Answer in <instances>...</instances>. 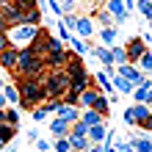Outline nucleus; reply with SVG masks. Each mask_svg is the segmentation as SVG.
I'll list each match as a JSON object with an SVG mask.
<instances>
[{
	"mask_svg": "<svg viewBox=\"0 0 152 152\" xmlns=\"http://www.w3.org/2000/svg\"><path fill=\"white\" fill-rule=\"evenodd\" d=\"M44 72H47L44 56L33 53L28 44L20 47V53H17V66L11 69V77H14V80H20V77H42Z\"/></svg>",
	"mask_w": 152,
	"mask_h": 152,
	"instance_id": "nucleus-1",
	"label": "nucleus"
},
{
	"mask_svg": "<svg viewBox=\"0 0 152 152\" xmlns=\"http://www.w3.org/2000/svg\"><path fill=\"white\" fill-rule=\"evenodd\" d=\"M17 88H20V105L25 111L36 108L39 102L47 100L44 86H42V77H20V80H17Z\"/></svg>",
	"mask_w": 152,
	"mask_h": 152,
	"instance_id": "nucleus-2",
	"label": "nucleus"
},
{
	"mask_svg": "<svg viewBox=\"0 0 152 152\" xmlns=\"http://www.w3.org/2000/svg\"><path fill=\"white\" fill-rule=\"evenodd\" d=\"M42 86H44V94L47 97L61 100L64 91L69 88V75L64 72V69H47V72L42 75Z\"/></svg>",
	"mask_w": 152,
	"mask_h": 152,
	"instance_id": "nucleus-3",
	"label": "nucleus"
},
{
	"mask_svg": "<svg viewBox=\"0 0 152 152\" xmlns=\"http://www.w3.org/2000/svg\"><path fill=\"white\" fill-rule=\"evenodd\" d=\"M36 28L39 25H28V22H22V25H11L6 33H8V42L14 44V47H25V44H31V39L36 36Z\"/></svg>",
	"mask_w": 152,
	"mask_h": 152,
	"instance_id": "nucleus-4",
	"label": "nucleus"
},
{
	"mask_svg": "<svg viewBox=\"0 0 152 152\" xmlns=\"http://www.w3.org/2000/svg\"><path fill=\"white\" fill-rule=\"evenodd\" d=\"M113 69H116V75H122L124 80H130L133 86H152V80L141 72L136 64H127V61H124V64H116Z\"/></svg>",
	"mask_w": 152,
	"mask_h": 152,
	"instance_id": "nucleus-5",
	"label": "nucleus"
},
{
	"mask_svg": "<svg viewBox=\"0 0 152 152\" xmlns=\"http://www.w3.org/2000/svg\"><path fill=\"white\" fill-rule=\"evenodd\" d=\"M72 31L77 33V36H83V39H91L94 33H97V22H94V17H91V14H83V17H77V14H75V25H72Z\"/></svg>",
	"mask_w": 152,
	"mask_h": 152,
	"instance_id": "nucleus-6",
	"label": "nucleus"
},
{
	"mask_svg": "<svg viewBox=\"0 0 152 152\" xmlns=\"http://www.w3.org/2000/svg\"><path fill=\"white\" fill-rule=\"evenodd\" d=\"M102 8L113 17V25H122V22H127V8H124L122 0H102Z\"/></svg>",
	"mask_w": 152,
	"mask_h": 152,
	"instance_id": "nucleus-7",
	"label": "nucleus"
},
{
	"mask_svg": "<svg viewBox=\"0 0 152 152\" xmlns=\"http://www.w3.org/2000/svg\"><path fill=\"white\" fill-rule=\"evenodd\" d=\"M147 47H149V44L141 39V36H133L127 44H124V58H127V64H136V61H138V56H141V53H144Z\"/></svg>",
	"mask_w": 152,
	"mask_h": 152,
	"instance_id": "nucleus-8",
	"label": "nucleus"
},
{
	"mask_svg": "<svg viewBox=\"0 0 152 152\" xmlns=\"http://www.w3.org/2000/svg\"><path fill=\"white\" fill-rule=\"evenodd\" d=\"M47 36H50V31L39 25V28H36V36L31 39V44H28V47H31L33 53H39V56H44V53H47Z\"/></svg>",
	"mask_w": 152,
	"mask_h": 152,
	"instance_id": "nucleus-9",
	"label": "nucleus"
},
{
	"mask_svg": "<svg viewBox=\"0 0 152 152\" xmlns=\"http://www.w3.org/2000/svg\"><path fill=\"white\" fill-rule=\"evenodd\" d=\"M0 14L6 17V22H8V28H11V25H22V14L25 11H20V8L14 6V0H8V3L0 8Z\"/></svg>",
	"mask_w": 152,
	"mask_h": 152,
	"instance_id": "nucleus-10",
	"label": "nucleus"
},
{
	"mask_svg": "<svg viewBox=\"0 0 152 152\" xmlns=\"http://www.w3.org/2000/svg\"><path fill=\"white\" fill-rule=\"evenodd\" d=\"M17 53H20V47H14V44H8L6 50H0V69H11L17 66Z\"/></svg>",
	"mask_w": 152,
	"mask_h": 152,
	"instance_id": "nucleus-11",
	"label": "nucleus"
},
{
	"mask_svg": "<svg viewBox=\"0 0 152 152\" xmlns=\"http://www.w3.org/2000/svg\"><path fill=\"white\" fill-rule=\"evenodd\" d=\"M56 116L64 119V122H75V119H80V108L77 105H69V102H61L56 108Z\"/></svg>",
	"mask_w": 152,
	"mask_h": 152,
	"instance_id": "nucleus-12",
	"label": "nucleus"
},
{
	"mask_svg": "<svg viewBox=\"0 0 152 152\" xmlns=\"http://www.w3.org/2000/svg\"><path fill=\"white\" fill-rule=\"evenodd\" d=\"M105 133H108V124H105V122H100V124H88L86 138L91 141V144H102V141H105Z\"/></svg>",
	"mask_w": 152,
	"mask_h": 152,
	"instance_id": "nucleus-13",
	"label": "nucleus"
},
{
	"mask_svg": "<svg viewBox=\"0 0 152 152\" xmlns=\"http://www.w3.org/2000/svg\"><path fill=\"white\" fill-rule=\"evenodd\" d=\"M88 53H91V56H94L97 61H100V64H105V69H111V66H113V58H111V47H102V44H100V47H91Z\"/></svg>",
	"mask_w": 152,
	"mask_h": 152,
	"instance_id": "nucleus-14",
	"label": "nucleus"
},
{
	"mask_svg": "<svg viewBox=\"0 0 152 152\" xmlns=\"http://www.w3.org/2000/svg\"><path fill=\"white\" fill-rule=\"evenodd\" d=\"M88 108H94L97 113H102V116H105V119H108V116H111V102H108V97H105L102 91H100V94H97V97H94V102H91V105H88Z\"/></svg>",
	"mask_w": 152,
	"mask_h": 152,
	"instance_id": "nucleus-15",
	"label": "nucleus"
},
{
	"mask_svg": "<svg viewBox=\"0 0 152 152\" xmlns=\"http://www.w3.org/2000/svg\"><path fill=\"white\" fill-rule=\"evenodd\" d=\"M80 122L83 124H100V122H105V116L97 113L94 108H80Z\"/></svg>",
	"mask_w": 152,
	"mask_h": 152,
	"instance_id": "nucleus-16",
	"label": "nucleus"
},
{
	"mask_svg": "<svg viewBox=\"0 0 152 152\" xmlns=\"http://www.w3.org/2000/svg\"><path fill=\"white\" fill-rule=\"evenodd\" d=\"M69 147H72V152H86L88 147H91V141H88L86 136H75V133H69Z\"/></svg>",
	"mask_w": 152,
	"mask_h": 152,
	"instance_id": "nucleus-17",
	"label": "nucleus"
},
{
	"mask_svg": "<svg viewBox=\"0 0 152 152\" xmlns=\"http://www.w3.org/2000/svg\"><path fill=\"white\" fill-rule=\"evenodd\" d=\"M130 144H133V149H136V152H152V138L147 136V133H141V136L130 138Z\"/></svg>",
	"mask_w": 152,
	"mask_h": 152,
	"instance_id": "nucleus-18",
	"label": "nucleus"
},
{
	"mask_svg": "<svg viewBox=\"0 0 152 152\" xmlns=\"http://www.w3.org/2000/svg\"><path fill=\"white\" fill-rule=\"evenodd\" d=\"M111 83H113V88H116V91H119V94H130L133 88H136V86L130 83V80H124L122 75H116V72L111 75Z\"/></svg>",
	"mask_w": 152,
	"mask_h": 152,
	"instance_id": "nucleus-19",
	"label": "nucleus"
},
{
	"mask_svg": "<svg viewBox=\"0 0 152 152\" xmlns=\"http://www.w3.org/2000/svg\"><path fill=\"white\" fill-rule=\"evenodd\" d=\"M97 39L102 42V47H111V44H116V28H113V25H108V28H100Z\"/></svg>",
	"mask_w": 152,
	"mask_h": 152,
	"instance_id": "nucleus-20",
	"label": "nucleus"
},
{
	"mask_svg": "<svg viewBox=\"0 0 152 152\" xmlns=\"http://www.w3.org/2000/svg\"><path fill=\"white\" fill-rule=\"evenodd\" d=\"M130 94L136 102H152V86H136Z\"/></svg>",
	"mask_w": 152,
	"mask_h": 152,
	"instance_id": "nucleus-21",
	"label": "nucleus"
},
{
	"mask_svg": "<svg viewBox=\"0 0 152 152\" xmlns=\"http://www.w3.org/2000/svg\"><path fill=\"white\" fill-rule=\"evenodd\" d=\"M136 66H138V69H141L144 75H149V72H152V50H149V47H147V50H144V53L138 56Z\"/></svg>",
	"mask_w": 152,
	"mask_h": 152,
	"instance_id": "nucleus-22",
	"label": "nucleus"
},
{
	"mask_svg": "<svg viewBox=\"0 0 152 152\" xmlns=\"http://www.w3.org/2000/svg\"><path fill=\"white\" fill-rule=\"evenodd\" d=\"M69 124H72V122H64V119L56 116V119L50 122V133H53V136H69Z\"/></svg>",
	"mask_w": 152,
	"mask_h": 152,
	"instance_id": "nucleus-23",
	"label": "nucleus"
},
{
	"mask_svg": "<svg viewBox=\"0 0 152 152\" xmlns=\"http://www.w3.org/2000/svg\"><path fill=\"white\" fill-rule=\"evenodd\" d=\"M0 91L6 94V100L11 102V105H20V88H17V83H3Z\"/></svg>",
	"mask_w": 152,
	"mask_h": 152,
	"instance_id": "nucleus-24",
	"label": "nucleus"
},
{
	"mask_svg": "<svg viewBox=\"0 0 152 152\" xmlns=\"http://www.w3.org/2000/svg\"><path fill=\"white\" fill-rule=\"evenodd\" d=\"M94 17V22H100V28H108V25H113V17L108 14V11H105V8L100 6V8H97V11L91 14Z\"/></svg>",
	"mask_w": 152,
	"mask_h": 152,
	"instance_id": "nucleus-25",
	"label": "nucleus"
},
{
	"mask_svg": "<svg viewBox=\"0 0 152 152\" xmlns=\"http://www.w3.org/2000/svg\"><path fill=\"white\" fill-rule=\"evenodd\" d=\"M22 22H28V25H42V8H28V11L22 14Z\"/></svg>",
	"mask_w": 152,
	"mask_h": 152,
	"instance_id": "nucleus-26",
	"label": "nucleus"
},
{
	"mask_svg": "<svg viewBox=\"0 0 152 152\" xmlns=\"http://www.w3.org/2000/svg\"><path fill=\"white\" fill-rule=\"evenodd\" d=\"M133 8H138V14L144 17L147 22L152 20V0H136V6H133Z\"/></svg>",
	"mask_w": 152,
	"mask_h": 152,
	"instance_id": "nucleus-27",
	"label": "nucleus"
},
{
	"mask_svg": "<svg viewBox=\"0 0 152 152\" xmlns=\"http://www.w3.org/2000/svg\"><path fill=\"white\" fill-rule=\"evenodd\" d=\"M88 50H91L88 39H75V36H72V53H75V56H86Z\"/></svg>",
	"mask_w": 152,
	"mask_h": 152,
	"instance_id": "nucleus-28",
	"label": "nucleus"
},
{
	"mask_svg": "<svg viewBox=\"0 0 152 152\" xmlns=\"http://www.w3.org/2000/svg\"><path fill=\"white\" fill-rule=\"evenodd\" d=\"M111 58H113V66L127 61V58H124V47H122V44H111Z\"/></svg>",
	"mask_w": 152,
	"mask_h": 152,
	"instance_id": "nucleus-29",
	"label": "nucleus"
},
{
	"mask_svg": "<svg viewBox=\"0 0 152 152\" xmlns=\"http://www.w3.org/2000/svg\"><path fill=\"white\" fill-rule=\"evenodd\" d=\"M53 149H56V152H72V147H69V138H66V136H56V144H53Z\"/></svg>",
	"mask_w": 152,
	"mask_h": 152,
	"instance_id": "nucleus-30",
	"label": "nucleus"
},
{
	"mask_svg": "<svg viewBox=\"0 0 152 152\" xmlns=\"http://www.w3.org/2000/svg\"><path fill=\"white\" fill-rule=\"evenodd\" d=\"M6 124H14L17 127V124H20V111H14V108L6 105Z\"/></svg>",
	"mask_w": 152,
	"mask_h": 152,
	"instance_id": "nucleus-31",
	"label": "nucleus"
},
{
	"mask_svg": "<svg viewBox=\"0 0 152 152\" xmlns=\"http://www.w3.org/2000/svg\"><path fill=\"white\" fill-rule=\"evenodd\" d=\"M14 6L20 8V11H28V8H36L39 0H14Z\"/></svg>",
	"mask_w": 152,
	"mask_h": 152,
	"instance_id": "nucleus-32",
	"label": "nucleus"
},
{
	"mask_svg": "<svg viewBox=\"0 0 152 152\" xmlns=\"http://www.w3.org/2000/svg\"><path fill=\"white\" fill-rule=\"evenodd\" d=\"M47 50H64V42L50 33V36H47Z\"/></svg>",
	"mask_w": 152,
	"mask_h": 152,
	"instance_id": "nucleus-33",
	"label": "nucleus"
},
{
	"mask_svg": "<svg viewBox=\"0 0 152 152\" xmlns=\"http://www.w3.org/2000/svg\"><path fill=\"white\" fill-rule=\"evenodd\" d=\"M58 3H61V11H64V14H72V11H75V6H77L75 0H58Z\"/></svg>",
	"mask_w": 152,
	"mask_h": 152,
	"instance_id": "nucleus-34",
	"label": "nucleus"
},
{
	"mask_svg": "<svg viewBox=\"0 0 152 152\" xmlns=\"http://www.w3.org/2000/svg\"><path fill=\"white\" fill-rule=\"evenodd\" d=\"M58 39H61V42H66V39H72V36H69V28H66V25L61 22V20H58Z\"/></svg>",
	"mask_w": 152,
	"mask_h": 152,
	"instance_id": "nucleus-35",
	"label": "nucleus"
},
{
	"mask_svg": "<svg viewBox=\"0 0 152 152\" xmlns=\"http://www.w3.org/2000/svg\"><path fill=\"white\" fill-rule=\"evenodd\" d=\"M36 149H39V152H47V149H50V144H47V141H44V138L39 136V138H36Z\"/></svg>",
	"mask_w": 152,
	"mask_h": 152,
	"instance_id": "nucleus-36",
	"label": "nucleus"
},
{
	"mask_svg": "<svg viewBox=\"0 0 152 152\" xmlns=\"http://www.w3.org/2000/svg\"><path fill=\"white\" fill-rule=\"evenodd\" d=\"M6 31H8V22H6V17L0 14V33H6Z\"/></svg>",
	"mask_w": 152,
	"mask_h": 152,
	"instance_id": "nucleus-37",
	"label": "nucleus"
},
{
	"mask_svg": "<svg viewBox=\"0 0 152 152\" xmlns=\"http://www.w3.org/2000/svg\"><path fill=\"white\" fill-rule=\"evenodd\" d=\"M86 152H102V144H91V147H88Z\"/></svg>",
	"mask_w": 152,
	"mask_h": 152,
	"instance_id": "nucleus-38",
	"label": "nucleus"
},
{
	"mask_svg": "<svg viewBox=\"0 0 152 152\" xmlns=\"http://www.w3.org/2000/svg\"><path fill=\"white\" fill-rule=\"evenodd\" d=\"M6 105H8V100H6V94L0 91V108H6Z\"/></svg>",
	"mask_w": 152,
	"mask_h": 152,
	"instance_id": "nucleus-39",
	"label": "nucleus"
},
{
	"mask_svg": "<svg viewBox=\"0 0 152 152\" xmlns=\"http://www.w3.org/2000/svg\"><path fill=\"white\" fill-rule=\"evenodd\" d=\"M6 122V108H0V124Z\"/></svg>",
	"mask_w": 152,
	"mask_h": 152,
	"instance_id": "nucleus-40",
	"label": "nucleus"
},
{
	"mask_svg": "<svg viewBox=\"0 0 152 152\" xmlns=\"http://www.w3.org/2000/svg\"><path fill=\"white\" fill-rule=\"evenodd\" d=\"M6 3H8V0H0V8H3V6H6Z\"/></svg>",
	"mask_w": 152,
	"mask_h": 152,
	"instance_id": "nucleus-41",
	"label": "nucleus"
},
{
	"mask_svg": "<svg viewBox=\"0 0 152 152\" xmlns=\"http://www.w3.org/2000/svg\"><path fill=\"white\" fill-rule=\"evenodd\" d=\"M75 3H86V0H75Z\"/></svg>",
	"mask_w": 152,
	"mask_h": 152,
	"instance_id": "nucleus-42",
	"label": "nucleus"
},
{
	"mask_svg": "<svg viewBox=\"0 0 152 152\" xmlns=\"http://www.w3.org/2000/svg\"><path fill=\"white\" fill-rule=\"evenodd\" d=\"M100 3H102V0H100Z\"/></svg>",
	"mask_w": 152,
	"mask_h": 152,
	"instance_id": "nucleus-43",
	"label": "nucleus"
}]
</instances>
